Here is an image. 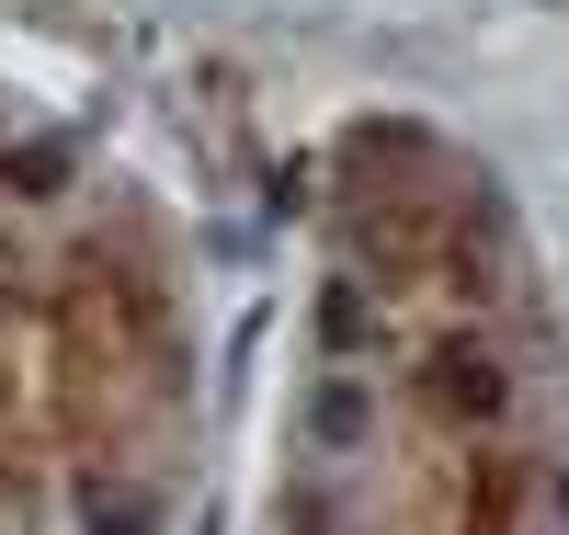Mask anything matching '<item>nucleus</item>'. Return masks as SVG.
Instances as JSON below:
<instances>
[{"mask_svg": "<svg viewBox=\"0 0 569 535\" xmlns=\"http://www.w3.org/2000/svg\"><path fill=\"white\" fill-rule=\"evenodd\" d=\"M319 433H330V445H353V433H365V399H353V387H330V399H319Z\"/></svg>", "mask_w": 569, "mask_h": 535, "instance_id": "nucleus-2", "label": "nucleus"}, {"mask_svg": "<svg viewBox=\"0 0 569 535\" xmlns=\"http://www.w3.org/2000/svg\"><path fill=\"white\" fill-rule=\"evenodd\" d=\"M433 399H445V410H479V422H490V410L512 399V387H501V365H490V354H445V365H433Z\"/></svg>", "mask_w": 569, "mask_h": 535, "instance_id": "nucleus-1", "label": "nucleus"}]
</instances>
